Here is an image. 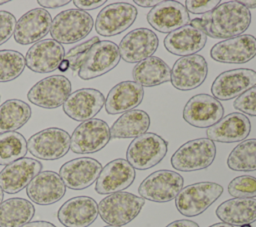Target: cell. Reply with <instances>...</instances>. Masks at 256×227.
Wrapping results in <instances>:
<instances>
[{"instance_id":"1","label":"cell","mask_w":256,"mask_h":227,"mask_svg":"<svg viewBox=\"0 0 256 227\" xmlns=\"http://www.w3.org/2000/svg\"><path fill=\"white\" fill-rule=\"evenodd\" d=\"M250 23L251 13L239 1L220 3L212 11L190 21L191 26L215 39H229L242 35Z\"/></svg>"},{"instance_id":"2","label":"cell","mask_w":256,"mask_h":227,"mask_svg":"<svg viewBox=\"0 0 256 227\" xmlns=\"http://www.w3.org/2000/svg\"><path fill=\"white\" fill-rule=\"evenodd\" d=\"M145 199L129 192H116L104 197L98 204L101 219L112 226H123L134 220L141 212Z\"/></svg>"},{"instance_id":"3","label":"cell","mask_w":256,"mask_h":227,"mask_svg":"<svg viewBox=\"0 0 256 227\" xmlns=\"http://www.w3.org/2000/svg\"><path fill=\"white\" fill-rule=\"evenodd\" d=\"M93 26L94 20L88 12L67 9L58 13L52 20L50 35L61 45L73 44L87 37Z\"/></svg>"},{"instance_id":"4","label":"cell","mask_w":256,"mask_h":227,"mask_svg":"<svg viewBox=\"0 0 256 227\" xmlns=\"http://www.w3.org/2000/svg\"><path fill=\"white\" fill-rule=\"evenodd\" d=\"M223 193V187L215 182L204 181L190 184L175 198L178 212L186 217H194L207 210Z\"/></svg>"},{"instance_id":"5","label":"cell","mask_w":256,"mask_h":227,"mask_svg":"<svg viewBox=\"0 0 256 227\" xmlns=\"http://www.w3.org/2000/svg\"><path fill=\"white\" fill-rule=\"evenodd\" d=\"M216 156V146L208 138H197L181 145L171 157L175 170L192 172L209 167Z\"/></svg>"},{"instance_id":"6","label":"cell","mask_w":256,"mask_h":227,"mask_svg":"<svg viewBox=\"0 0 256 227\" xmlns=\"http://www.w3.org/2000/svg\"><path fill=\"white\" fill-rule=\"evenodd\" d=\"M167 150L166 140L148 132L134 138L127 148L126 158L134 169L147 170L160 163L166 156Z\"/></svg>"},{"instance_id":"7","label":"cell","mask_w":256,"mask_h":227,"mask_svg":"<svg viewBox=\"0 0 256 227\" xmlns=\"http://www.w3.org/2000/svg\"><path fill=\"white\" fill-rule=\"evenodd\" d=\"M184 185L183 177L172 170H158L148 175L139 185L138 193L152 202L165 203L177 197Z\"/></svg>"},{"instance_id":"8","label":"cell","mask_w":256,"mask_h":227,"mask_svg":"<svg viewBox=\"0 0 256 227\" xmlns=\"http://www.w3.org/2000/svg\"><path fill=\"white\" fill-rule=\"evenodd\" d=\"M71 136L61 128L50 127L33 134L27 141L32 156L41 160H57L70 150Z\"/></svg>"},{"instance_id":"9","label":"cell","mask_w":256,"mask_h":227,"mask_svg":"<svg viewBox=\"0 0 256 227\" xmlns=\"http://www.w3.org/2000/svg\"><path fill=\"white\" fill-rule=\"evenodd\" d=\"M120 58L116 43L110 40L99 41L87 51L78 70V76L83 80L102 76L114 69L118 65Z\"/></svg>"},{"instance_id":"10","label":"cell","mask_w":256,"mask_h":227,"mask_svg":"<svg viewBox=\"0 0 256 227\" xmlns=\"http://www.w3.org/2000/svg\"><path fill=\"white\" fill-rule=\"evenodd\" d=\"M71 94V82L63 75H51L34 84L27 93V99L44 109L62 106Z\"/></svg>"},{"instance_id":"11","label":"cell","mask_w":256,"mask_h":227,"mask_svg":"<svg viewBox=\"0 0 256 227\" xmlns=\"http://www.w3.org/2000/svg\"><path fill=\"white\" fill-rule=\"evenodd\" d=\"M111 139L108 124L98 118L81 122L73 131L70 149L76 154H90L103 149Z\"/></svg>"},{"instance_id":"12","label":"cell","mask_w":256,"mask_h":227,"mask_svg":"<svg viewBox=\"0 0 256 227\" xmlns=\"http://www.w3.org/2000/svg\"><path fill=\"white\" fill-rule=\"evenodd\" d=\"M137 9L127 2H116L105 6L97 15L95 30L101 36H115L128 29L137 17Z\"/></svg>"},{"instance_id":"13","label":"cell","mask_w":256,"mask_h":227,"mask_svg":"<svg viewBox=\"0 0 256 227\" xmlns=\"http://www.w3.org/2000/svg\"><path fill=\"white\" fill-rule=\"evenodd\" d=\"M224 107L219 100L209 94H197L184 106L183 118L193 127L209 128L222 119Z\"/></svg>"},{"instance_id":"14","label":"cell","mask_w":256,"mask_h":227,"mask_svg":"<svg viewBox=\"0 0 256 227\" xmlns=\"http://www.w3.org/2000/svg\"><path fill=\"white\" fill-rule=\"evenodd\" d=\"M256 86V71L237 68L220 73L213 81L211 93L217 100H231Z\"/></svg>"},{"instance_id":"15","label":"cell","mask_w":256,"mask_h":227,"mask_svg":"<svg viewBox=\"0 0 256 227\" xmlns=\"http://www.w3.org/2000/svg\"><path fill=\"white\" fill-rule=\"evenodd\" d=\"M159 45L156 33L148 28L128 32L118 45L120 57L127 63H139L153 55Z\"/></svg>"},{"instance_id":"16","label":"cell","mask_w":256,"mask_h":227,"mask_svg":"<svg viewBox=\"0 0 256 227\" xmlns=\"http://www.w3.org/2000/svg\"><path fill=\"white\" fill-rule=\"evenodd\" d=\"M208 74V64L202 55L194 54L179 58L171 70V83L181 91L199 87Z\"/></svg>"},{"instance_id":"17","label":"cell","mask_w":256,"mask_h":227,"mask_svg":"<svg viewBox=\"0 0 256 227\" xmlns=\"http://www.w3.org/2000/svg\"><path fill=\"white\" fill-rule=\"evenodd\" d=\"M101 170L102 165L98 160L80 157L64 163L59 170V176L69 189L83 190L97 180Z\"/></svg>"},{"instance_id":"18","label":"cell","mask_w":256,"mask_h":227,"mask_svg":"<svg viewBox=\"0 0 256 227\" xmlns=\"http://www.w3.org/2000/svg\"><path fill=\"white\" fill-rule=\"evenodd\" d=\"M42 170V163L33 158H21L0 171V187L3 192L16 194L26 188Z\"/></svg>"},{"instance_id":"19","label":"cell","mask_w":256,"mask_h":227,"mask_svg":"<svg viewBox=\"0 0 256 227\" xmlns=\"http://www.w3.org/2000/svg\"><path fill=\"white\" fill-rule=\"evenodd\" d=\"M256 55V38L250 34H242L215 44L210 56L217 62L243 64Z\"/></svg>"},{"instance_id":"20","label":"cell","mask_w":256,"mask_h":227,"mask_svg":"<svg viewBox=\"0 0 256 227\" xmlns=\"http://www.w3.org/2000/svg\"><path fill=\"white\" fill-rule=\"evenodd\" d=\"M52 17L44 8H34L24 13L16 22L14 40L20 45L35 44L50 32Z\"/></svg>"},{"instance_id":"21","label":"cell","mask_w":256,"mask_h":227,"mask_svg":"<svg viewBox=\"0 0 256 227\" xmlns=\"http://www.w3.org/2000/svg\"><path fill=\"white\" fill-rule=\"evenodd\" d=\"M135 176V169L127 160H112L102 168L96 180L95 191L101 195L121 192L134 182Z\"/></svg>"},{"instance_id":"22","label":"cell","mask_w":256,"mask_h":227,"mask_svg":"<svg viewBox=\"0 0 256 227\" xmlns=\"http://www.w3.org/2000/svg\"><path fill=\"white\" fill-rule=\"evenodd\" d=\"M104 104V95L99 90L82 88L68 96L63 104V111L69 118L84 122L96 116Z\"/></svg>"},{"instance_id":"23","label":"cell","mask_w":256,"mask_h":227,"mask_svg":"<svg viewBox=\"0 0 256 227\" xmlns=\"http://www.w3.org/2000/svg\"><path fill=\"white\" fill-rule=\"evenodd\" d=\"M65 57L64 47L53 39H44L33 44L25 55L28 69L36 73H50L58 69Z\"/></svg>"},{"instance_id":"24","label":"cell","mask_w":256,"mask_h":227,"mask_svg":"<svg viewBox=\"0 0 256 227\" xmlns=\"http://www.w3.org/2000/svg\"><path fill=\"white\" fill-rule=\"evenodd\" d=\"M148 23L161 33H171L189 25L190 17L187 9L180 2L161 1L147 14Z\"/></svg>"},{"instance_id":"25","label":"cell","mask_w":256,"mask_h":227,"mask_svg":"<svg viewBox=\"0 0 256 227\" xmlns=\"http://www.w3.org/2000/svg\"><path fill=\"white\" fill-rule=\"evenodd\" d=\"M66 186L59 174L54 171H42L26 187L29 199L38 205H51L61 200Z\"/></svg>"},{"instance_id":"26","label":"cell","mask_w":256,"mask_h":227,"mask_svg":"<svg viewBox=\"0 0 256 227\" xmlns=\"http://www.w3.org/2000/svg\"><path fill=\"white\" fill-rule=\"evenodd\" d=\"M98 216V204L88 196L67 200L58 210L57 218L65 227H88Z\"/></svg>"},{"instance_id":"27","label":"cell","mask_w":256,"mask_h":227,"mask_svg":"<svg viewBox=\"0 0 256 227\" xmlns=\"http://www.w3.org/2000/svg\"><path fill=\"white\" fill-rule=\"evenodd\" d=\"M251 130L249 118L240 112H232L222 117L213 126L207 128L206 135L211 141L221 143H234L243 141Z\"/></svg>"},{"instance_id":"28","label":"cell","mask_w":256,"mask_h":227,"mask_svg":"<svg viewBox=\"0 0 256 227\" xmlns=\"http://www.w3.org/2000/svg\"><path fill=\"white\" fill-rule=\"evenodd\" d=\"M144 89L134 81H122L116 84L105 99V110L110 115L125 113L141 104Z\"/></svg>"},{"instance_id":"29","label":"cell","mask_w":256,"mask_h":227,"mask_svg":"<svg viewBox=\"0 0 256 227\" xmlns=\"http://www.w3.org/2000/svg\"><path fill=\"white\" fill-rule=\"evenodd\" d=\"M206 42L207 36L189 24L169 33L164 38V47L174 55L185 57L199 52Z\"/></svg>"},{"instance_id":"30","label":"cell","mask_w":256,"mask_h":227,"mask_svg":"<svg viewBox=\"0 0 256 227\" xmlns=\"http://www.w3.org/2000/svg\"><path fill=\"white\" fill-rule=\"evenodd\" d=\"M217 217L232 226H243L256 221V199L233 198L222 202L216 209Z\"/></svg>"},{"instance_id":"31","label":"cell","mask_w":256,"mask_h":227,"mask_svg":"<svg viewBox=\"0 0 256 227\" xmlns=\"http://www.w3.org/2000/svg\"><path fill=\"white\" fill-rule=\"evenodd\" d=\"M132 77L142 87H153L170 81L171 68L161 58L151 56L134 66Z\"/></svg>"},{"instance_id":"32","label":"cell","mask_w":256,"mask_h":227,"mask_svg":"<svg viewBox=\"0 0 256 227\" xmlns=\"http://www.w3.org/2000/svg\"><path fill=\"white\" fill-rule=\"evenodd\" d=\"M150 117L144 110H130L123 113L111 126L110 135L113 139L136 138L147 133Z\"/></svg>"},{"instance_id":"33","label":"cell","mask_w":256,"mask_h":227,"mask_svg":"<svg viewBox=\"0 0 256 227\" xmlns=\"http://www.w3.org/2000/svg\"><path fill=\"white\" fill-rule=\"evenodd\" d=\"M35 214L34 205L24 198H9L0 204V227H22Z\"/></svg>"},{"instance_id":"34","label":"cell","mask_w":256,"mask_h":227,"mask_svg":"<svg viewBox=\"0 0 256 227\" xmlns=\"http://www.w3.org/2000/svg\"><path fill=\"white\" fill-rule=\"evenodd\" d=\"M32 115L28 103L20 99H9L0 105V134L14 132L23 127Z\"/></svg>"},{"instance_id":"35","label":"cell","mask_w":256,"mask_h":227,"mask_svg":"<svg viewBox=\"0 0 256 227\" xmlns=\"http://www.w3.org/2000/svg\"><path fill=\"white\" fill-rule=\"evenodd\" d=\"M227 165L233 171H256V138L240 142L228 155Z\"/></svg>"},{"instance_id":"36","label":"cell","mask_w":256,"mask_h":227,"mask_svg":"<svg viewBox=\"0 0 256 227\" xmlns=\"http://www.w3.org/2000/svg\"><path fill=\"white\" fill-rule=\"evenodd\" d=\"M25 137L14 131L0 134V165H8L27 154Z\"/></svg>"},{"instance_id":"37","label":"cell","mask_w":256,"mask_h":227,"mask_svg":"<svg viewBox=\"0 0 256 227\" xmlns=\"http://www.w3.org/2000/svg\"><path fill=\"white\" fill-rule=\"evenodd\" d=\"M25 67V58L20 52L0 50V83L15 80L23 73Z\"/></svg>"},{"instance_id":"38","label":"cell","mask_w":256,"mask_h":227,"mask_svg":"<svg viewBox=\"0 0 256 227\" xmlns=\"http://www.w3.org/2000/svg\"><path fill=\"white\" fill-rule=\"evenodd\" d=\"M228 193L234 198L256 197V178L251 175H241L228 184Z\"/></svg>"},{"instance_id":"39","label":"cell","mask_w":256,"mask_h":227,"mask_svg":"<svg viewBox=\"0 0 256 227\" xmlns=\"http://www.w3.org/2000/svg\"><path fill=\"white\" fill-rule=\"evenodd\" d=\"M99 41V37H92L91 39L71 48L67 53H65L64 59H66L69 62V69H71L72 71L79 70L87 51Z\"/></svg>"},{"instance_id":"40","label":"cell","mask_w":256,"mask_h":227,"mask_svg":"<svg viewBox=\"0 0 256 227\" xmlns=\"http://www.w3.org/2000/svg\"><path fill=\"white\" fill-rule=\"evenodd\" d=\"M235 109L250 116H256V86L248 89L233 102Z\"/></svg>"},{"instance_id":"41","label":"cell","mask_w":256,"mask_h":227,"mask_svg":"<svg viewBox=\"0 0 256 227\" xmlns=\"http://www.w3.org/2000/svg\"><path fill=\"white\" fill-rule=\"evenodd\" d=\"M16 22L12 13L4 10L0 11V45L7 42L14 35Z\"/></svg>"},{"instance_id":"42","label":"cell","mask_w":256,"mask_h":227,"mask_svg":"<svg viewBox=\"0 0 256 227\" xmlns=\"http://www.w3.org/2000/svg\"><path fill=\"white\" fill-rule=\"evenodd\" d=\"M220 4V0H186L185 8L192 14H206Z\"/></svg>"},{"instance_id":"43","label":"cell","mask_w":256,"mask_h":227,"mask_svg":"<svg viewBox=\"0 0 256 227\" xmlns=\"http://www.w3.org/2000/svg\"><path fill=\"white\" fill-rule=\"evenodd\" d=\"M105 0H101V1H87V0H74L73 3L74 5L82 11H86V10H93L96 9L100 6H102L103 4H105Z\"/></svg>"},{"instance_id":"44","label":"cell","mask_w":256,"mask_h":227,"mask_svg":"<svg viewBox=\"0 0 256 227\" xmlns=\"http://www.w3.org/2000/svg\"><path fill=\"white\" fill-rule=\"evenodd\" d=\"M37 3L43 8H58L70 3V0H38Z\"/></svg>"},{"instance_id":"45","label":"cell","mask_w":256,"mask_h":227,"mask_svg":"<svg viewBox=\"0 0 256 227\" xmlns=\"http://www.w3.org/2000/svg\"><path fill=\"white\" fill-rule=\"evenodd\" d=\"M165 227H199V225L192 220L188 219H180V220H175L171 223H169Z\"/></svg>"},{"instance_id":"46","label":"cell","mask_w":256,"mask_h":227,"mask_svg":"<svg viewBox=\"0 0 256 227\" xmlns=\"http://www.w3.org/2000/svg\"><path fill=\"white\" fill-rule=\"evenodd\" d=\"M22 227H57L48 221H32L25 224Z\"/></svg>"},{"instance_id":"47","label":"cell","mask_w":256,"mask_h":227,"mask_svg":"<svg viewBox=\"0 0 256 227\" xmlns=\"http://www.w3.org/2000/svg\"><path fill=\"white\" fill-rule=\"evenodd\" d=\"M161 1L160 0H145V1H143V0H134V3L135 4H137V5H139V6H141V7H154V6H156L157 4H159Z\"/></svg>"},{"instance_id":"48","label":"cell","mask_w":256,"mask_h":227,"mask_svg":"<svg viewBox=\"0 0 256 227\" xmlns=\"http://www.w3.org/2000/svg\"><path fill=\"white\" fill-rule=\"evenodd\" d=\"M243 6H245L247 9H254L256 8V1H247V0H243V1H239Z\"/></svg>"},{"instance_id":"49","label":"cell","mask_w":256,"mask_h":227,"mask_svg":"<svg viewBox=\"0 0 256 227\" xmlns=\"http://www.w3.org/2000/svg\"><path fill=\"white\" fill-rule=\"evenodd\" d=\"M69 69V62L66 60V59H63L62 62L60 63L59 67H58V70H60L61 72H65Z\"/></svg>"},{"instance_id":"50","label":"cell","mask_w":256,"mask_h":227,"mask_svg":"<svg viewBox=\"0 0 256 227\" xmlns=\"http://www.w3.org/2000/svg\"><path fill=\"white\" fill-rule=\"evenodd\" d=\"M209 227H234V226L229 225V224L224 223V222H221V223H215V224H213V225H211Z\"/></svg>"},{"instance_id":"51","label":"cell","mask_w":256,"mask_h":227,"mask_svg":"<svg viewBox=\"0 0 256 227\" xmlns=\"http://www.w3.org/2000/svg\"><path fill=\"white\" fill-rule=\"evenodd\" d=\"M3 198H4V192L0 187V204L3 202Z\"/></svg>"},{"instance_id":"52","label":"cell","mask_w":256,"mask_h":227,"mask_svg":"<svg viewBox=\"0 0 256 227\" xmlns=\"http://www.w3.org/2000/svg\"><path fill=\"white\" fill-rule=\"evenodd\" d=\"M9 1L8 0H0V5H2V4H6V3H8Z\"/></svg>"},{"instance_id":"53","label":"cell","mask_w":256,"mask_h":227,"mask_svg":"<svg viewBox=\"0 0 256 227\" xmlns=\"http://www.w3.org/2000/svg\"><path fill=\"white\" fill-rule=\"evenodd\" d=\"M104 227H121V226H112V225H108V226H104Z\"/></svg>"},{"instance_id":"54","label":"cell","mask_w":256,"mask_h":227,"mask_svg":"<svg viewBox=\"0 0 256 227\" xmlns=\"http://www.w3.org/2000/svg\"><path fill=\"white\" fill-rule=\"evenodd\" d=\"M241 227H251V226H250V224H247V225H243Z\"/></svg>"},{"instance_id":"55","label":"cell","mask_w":256,"mask_h":227,"mask_svg":"<svg viewBox=\"0 0 256 227\" xmlns=\"http://www.w3.org/2000/svg\"><path fill=\"white\" fill-rule=\"evenodd\" d=\"M0 99H1V96H0Z\"/></svg>"}]
</instances>
